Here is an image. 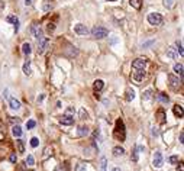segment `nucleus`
<instances>
[{"label":"nucleus","mask_w":184,"mask_h":171,"mask_svg":"<svg viewBox=\"0 0 184 171\" xmlns=\"http://www.w3.org/2000/svg\"><path fill=\"white\" fill-rule=\"evenodd\" d=\"M113 135H115V138L118 141H125L126 132H125V123H123V120H120V119L116 120V128H115V134Z\"/></svg>","instance_id":"nucleus-1"},{"label":"nucleus","mask_w":184,"mask_h":171,"mask_svg":"<svg viewBox=\"0 0 184 171\" xmlns=\"http://www.w3.org/2000/svg\"><path fill=\"white\" fill-rule=\"evenodd\" d=\"M147 20H148V23L152 25V26L161 25L162 23V15H161V13H157V12H152L147 16Z\"/></svg>","instance_id":"nucleus-2"},{"label":"nucleus","mask_w":184,"mask_h":171,"mask_svg":"<svg viewBox=\"0 0 184 171\" xmlns=\"http://www.w3.org/2000/svg\"><path fill=\"white\" fill-rule=\"evenodd\" d=\"M91 35L94 36L96 39H103V38H106L109 35V30L106 28H103V26H94L93 30H91Z\"/></svg>","instance_id":"nucleus-3"},{"label":"nucleus","mask_w":184,"mask_h":171,"mask_svg":"<svg viewBox=\"0 0 184 171\" xmlns=\"http://www.w3.org/2000/svg\"><path fill=\"white\" fill-rule=\"evenodd\" d=\"M147 64H148V59L143 58V57H139L135 61H132V68L133 70H145Z\"/></svg>","instance_id":"nucleus-4"},{"label":"nucleus","mask_w":184,"mask_h":171,"mask_svg":"<svg viewBox=\"0 0 184 171\" xmlns=\"http://www.w3.org/2000/svg\"><path fill=\"white\" fill-rule=\"evenodd\" d=\"M48 47H49V38H44V36H42L41 39L38 41V54H41V55L45 54Z\"/></svg>","instance_id":"nucleus-5"},{"label":"nucleus","mask_w":184,"mask_h":171,"mask_svg":"<svg viewBox=\"0 0 184 171\" xmlns=\"http://www.w3.org/2000/svg\"><path fill=\"white\" fill-rule=\"evenodd\" d=\"M162 162H164V158H162V154L160 151H157L154 154V158H152V165L155 168H161L162 167Z\"/></svg>","instance_id":"nucleus-6"},{"label":"nucleus","mask_w":184,"mask_h":171,"mask_svg":"<svg viewBox=\"0 0 184 171\" xmlns=\"http://www.w3.org/2000/svg\"><path fill=\"white\" fill-rule=\"evenodd\" d=\"M181 80H183V78H180V80H178L177 77L174 76V74H170V76H168V81H170V86H171V89H174V90H177L178 87L181 86Z\"/></svg>","instance_id":"nucleus-7"},{"label":"nucleus","mask_w":184,"mask_h":171,"mask_svg":"<svg viewBox=\"0 0 184 171\" xmlns=\"http://www.w3.org/2000/svg\"><path fill=\"white\" fill-rule=\"evenodd\" d=\"M59 123L65 125V126H71V125H74V116L73 115H64L59 119Z\"/></svg>","instance_id":"nucleus-8"},{"label":"nucleus","mask_w":184,"mask_h":171,"mask_svg":"<svg viewBox=\"0 0 184 171\" xmlns=\"http://www.w3.org/2000/svg\"><path fill=\"white\" fill-rule=\"evenodd\" d=\"M74 32L78 34V35H87V34H89V29H87L83 23H77L74 26Z\"/></svg>","instance_id":"nucleus-9"},{"label":"nucleus","mask_w":184,"mask_h":171,"mask_svg":"<svg viewBox=\"0 0 184 171\" xmlns=\"http://www.w3.org/2000/svg\"><path fill=\"white\" fill-rule=\"evenodd\" d=\"M145 77H147L145 70H135V73H133V80L135 81H142Z\"/></svg>","instance_id":"nucleus-10"},{"label":"nucleus","mask_w":184,"mask_h":171,"mask_svg":"<svg viewBox=\"0 0 184 171\" xmlns=\"http://www.w3.org/2000/svg\"><path fill=\"white\" fill-rule=\"evenodd\" d=\"M172 70H174V73L177 74V76H180V78H183V74H184V67L181 62H178V64H174V67H172Z\"/></svg>","instance_id":"nucleus-11"},{"label":"nucleus","mask_w":184,"mask_h":171,"mask_svg":"<svg viewBox=\"0 0 184 171\" xmlns=\"http://www.w3.org/2000/svg\"><path fill=\"white\" fill-rule=\"evenodd\" d=\"M6 22H12L15 25V32H18L19 30V19L15 16V15H10V16H7L6 18Z\"/></svg>","instance_id":"nucleus-12"},{"label":"nucleus","mask_w":184,"mask_h":171,"mask_svg":"<svg viewBox=\"0 0 184 171\" xmlns=\"http://www.w3.org/2000/svg\"><path fill=\"white\" fill-rule=\"evenodd\" d=\"M9 106H10V109H12V110H19L22 105H20V102H19V100H16L15 97H12V99L9 100Z\"/></svg>","instance_id":"nucleus-13"},{"label":"nucleus","mask_w":184,"mask_h":171,"mask_svg":"<svg viewBox=\"0 0 184 171\" xmlns=\"http://www.w3.org/2000/svg\"><path fill=\"white\" fill-rule=\"evenodd\" d=\"M125 99L128 102H132L133 100V99H135V90L132 89V87H128V89H126V91H125Z\"/></svg>","instance_id":"nucleus-14"},{"label":"nucleus","mask_w":184,"mask_h":171,"mask_svg":"<svg viewBox=\"0 0 184 171\" xmlns=\"http://www.w3.org/2000/svg\"><path fill=\"white\" fill-rule=\"evenodd\" d=\"M32 32H34V35H35V38L39 41L42 38V29L39 28V26H36V23L32 25Z\"/></svg>","instance_id":"nucleus-15"},{"label":"nucleus","mask_w":184,"mask_h":171,"mask_svg":"<svg viewBox=\"0 0 184 171\" xmlns=\"http://www.w3.org/2000/svg\"><path fill=\"white\" fill-rule=\"evenodd\" d=\"M157 119H158V122H160V123H165V122H167V116H165L164 109H160V110L157 112Z\"/></svg>","instance_id":"nucleus-16"},{"label":"nucleus","mask_w":184,"mask_h":171,"mask_svg":"<svg viewBox=\"0 0 184 171\" xmlns=\"http://www.w3.org/2000/svg\"><path fill=\"white\" fill-rule=\"evenodd\" d=\"M104 87V81L103 80H96L94 81V93H100Z\"/></svg>","instance_id":"nucleus-17"},{"label":"nucleus","mask_w":184,"mask_h":171,"mask_svg":"<svg viewBox=\"0 0 184 171\" xmlns=\"http://www.w3.org/2000/svg\"><path fill=\"white\" fill-rule=\"evenodd\" d=\"M12 134H13V136H16V138H20V136H22L23 132H22V128L19 126V123H16L12 128Z\"/></svg>","instance_id":"nucleus-18"},{"label":"nucleus","mask_w":184,"mask_h":171,"mask_svg":"<svg viewBox=\"0 0 184 171\" xmlns=\"http://www.w3.org/2000/svg\"><path fill=\"white\" fill-rule=\"evenodd\" d=\"M172 112H174V115H175V116H178L180 119L183 118V106H180V105H175V106L172 107Z\"/></svg>","instance_id":"nucleus-19"},{"label":"nucleus","mask_w":184,"mask_h":171,"mask_svg":"<svg viewBox=\"0 0 184 171\" xmlns=\"http://www.w3.org/2000/svg\"><path fill=\"white\" fill-rule=\"evenodd\" d=\"M22 70H23V74H25V76H30V74H32V70H30V61H29V59H28V61H26V62L23 64Z\"/></svg>","instance_id":"nucleus-20"},{"label":"nucleus","mask_w":184,"mask_h":171,"mask_svg":"<svg viewBox=\"0 0 184 171\" xmlns=\"http://www.w3.org/2000/svg\"><path fill=\"white\" fill-rule=\"evenodd\" d=\"M157 100L161 102V103H164V105H167V103L170 102V97L167 94H164V93H160V94L157 96Z\"/></svg>","instance_id":"nucleus-21"},{"label":"nucleus","mask_w":184,"mask_h":171,"mask_svg":"<svg viewBox=\"0 0 184 171\" xmlns=\"http://www.w3.org/2000/svg\"><path fill=\"white\" fill-rule=\"evenodd\" d=\"M86 135H89V128L87 126H78L77 136H86Z\"/></svg>","instance_id":"nucleus-22"},{"label":"nucleus","mask_w":184,"mask_h":171,"mask_svg":"<svg viewBox=\"0 0 184 171\" xmlns=\"http://www.w3.org/2000/svg\"><path fill=\"white\" fill-rule=\"evenodd\" d=\"M129 5H131L133 9L139 10V9H141V5H142V0H129Z\"/></svg>","instance_id":"nucleus-23"},{"label":"nucleus","mask_w":184,"mask_h":171,"mask_svg":"<svg viewBox=\"0 0 184 171\" xmlns=\"http://www.w3.org/2000/svg\"><path fill=\"white\" fill-rule=\"evenodd\" d=\"M112 152H113L115 157H119V155H123V154H125V149H123L122 147H115Z\"/></svg>","instance_id":"nucleus-24"},{"label":"nucleus","mask_w":184,"mask_h":171,"mask_svg":"<svg viewBox=\"0 0 184 171\" xmlns=\"http://www.w3.org/2000/svg\"><path fill=\"white\" fill-rule=\"evenodd\" d=\"M22 52H23L25 55H29V54L32 52V49H30V44L25 42L23 45H22Z\"/></svg>","instance_id":"nucleus-25"},{"label":"nucleus","mask_w":184,"mask_h":171,"mask_svg":"<svg viewBox=\"0 0 184 171\" xmlns=\"http://www.w3.org/2000/svg\"><path fill=\"white\" fill-rule=\"evenodd\" d=\"M16 145H18L19 154H23L25 152V142L22 141V139H18V141H16Z\"/></svg>","instance_id":"nucleus-26"},{"label":"nucleus","mask_w":184,"mask_h":171,"mask_svg":"<svg viewBox=\"0 0 184 171\" xmlns=\"http://www.w3.org/2000/svg\"><path fill=\"white\" fill-rule=\"evenodd\" d=\"M167 57H168V58H172V59L177 58L175 49H174V48H168V49H167Z\"/></svg>","instance_id":"nucleus-27"},{"label":"nucleus","mask_w":184,"mask_h":171,"mask_svg":"<svg viewBox=\"0 0 184 171\" xmlns=\"http://www.w3.org/2000/svg\"><path fill=\"white\" fill-rule=\"evenodd\" d=\"M175 47H177V49H175V51H177V52L180 54V57H183V55H184V51H183V42H181V41H177V42H175Z\"/></svg>","instance_id":"nucleus-28"},{"label":"nucleus","mask_w":184,"mask_h":171,"mask_svg":"<svg viewBox=\"0 0 184 171\" xmlns=\"http://www.w3.org/2000/svg\"><path fill=\"white\" fill-rule=\"evenodd\" d=\"M106 168H107V159H106V157H101V159H100V171H106Z\"/></svg>","instance_id":"nucleus-29"},{"label":"nucleus","mask_w":184,"mask_h":171,"mask_svg":"<svg viewBox=\"0 0 184 171\" xmlns=\"http://www.w3.org/2000/svg\"><path fill=\"white\" fill-rule=\"evenodd\" d=\"M151 99H152V91H151V90H147V91L143 93L142 100H151Z\"/></svg>","instance_id":"nucleus-30"},{"label":"nucleus","mask_w":184,"mask_h":171,"mask_svg":"<svg viewBox=\"0 0 184 171\" xmlns=\"http://www.w3.org/2000/svg\"><path fill=\"white\" fill-rule=\"evenodd\" d=\"M174 3H175V0H164V5H165L167 9H172Z\"/></svg>","instance_id":"nucleus-31"},{"label":"nucleus","mask_w":184,"mask_h":171,"mask_svg":"<svg viewBox=\"0 0 184 171\" xmlns=\"http://www.w3.org/2000/svg\"><path fill=\"white\" fill-rule=\"evenodd\" d=\"M26 164L32 167V165L35 164V158H34V155H28V158H26Z\"/></svg>","instance_id":"nucleus-32"},{"label":"nucleus","mask_w":184,"mask_h":171,"mask_svg":"<svg viewBox=\"0 0 184 171\" xmlns=\"http://www.w3.org/2000/svg\"><path fill=\"white\" fill-rule=\"evenodd\" d=\"M38 145H39V141H38V138H32V139H30V147H32V148H36Z\"/></svg>","instance_id":"nucleus-33"},{"label":"nucleus","mask_w":184,"mask_h":171,"mask_svg":"<svg viewBox=\"0 0 184 171\" xmlns=\"http://www.w3.org/2000/svg\"><path fill=\"white\" fill-rule=\"evenodd\" d=\"M89 118V115H87V112H86V110H84V109H80V119H87Z\"/></svg>","instance_id":"nucleus-34"},{"label":"nucleus","mask_w":184,"mask_h":171,"mask_svg":"<svg viewBox=\"0 0 184 171\" xmlns=\"http://www.w3.org/2000/svg\"><path fill=\"white\" fill-rule=\"evenodd\" d=\"M132 161H138V147L133 148V152H132Z\"/></svg>","instance_id":"nucleus-35"},{"label":"nucleus","mask_w":184,"mask_h":171,"mask_svg":"<svg viewBox=\"0 0 184 171\" xmlns=\"http://www.w3.org/2000/svg\"><path fill=\"white\" fill-rule=\"evenodd\" d=\"M35 125H36L35 120H29V122H26V128H28V129H34Z\"/></svg>","instance_id":"nucleus-36"},{"label":"nucleus","mask_w":184,"mask_h":171,"mask_svg":"<svg viewBox=\"0 0 184 171\" xmlns=\"http://www.w3.org/2000/svg\"><path fill=\"white\" fill-rule=\"evenodd\" d=\"M168 161H170L171 164H177V162H178V157H177V155H172V157L168 158Z\"/></svg>","instance_id":"nucleus-37"},{"label":"nucleus","mask_w":184,"mask_h":171,"mask_svg":"<svg viewBox=\"0 0 184 171\" xmlns=\"http://www.w3.org/2000/svg\"><path fill=\"white\" fill-rule=\"evenodd\" d=\"M47 30L49 32V34H52L54 30H55V25L54 23H48V28H47Z\"/></svg>","instance_id":"nucleus-38"},{"label":"nucleus","mask_w":184,"mask_h":171,"mask_svg":"<svg viewBox=\"0 0 184 171\" xmlns=\"http://www.w3.org/2000/svg\"><path fill=\"white\" fill-rule=\"evenodd\" d=\"M42 9H44L45 12H48V10H51V9H52V5H51V3H45V5L42 6Z\"/></svg>","instance_id":"nucleus-39"},{"label":"nucleus","mask_w":184,"mask_h":171,"mask_svg":"<svg viewBox=\"0 0 184 171\" xmlns=\"http://www.w3.org/2000/svg\"><path fill=\"white\" fill-rule=\"evenodd\" d=\"M9 161H10L12 164H15V162L18 161V157H16V154H12V155L9 157Z\"/></svg>","instance_id":"nucleus-40"},{"label":"nucleus","mask_w":184,"mask_h":171,"mask_svg":"<svg viewBox=\"0 0 184 171\" xmlns=\"http://www.w3.org/2000/svg\"><path fill=\"white\" fill-rule=\"evenodd\" d=\"M84 170H86V164H80L77 168H76V171H84Z\"/></svg>","instance_id":"nucleus-41"},{"label":"nucleus","mask_w":184,"mask_h":171,"mask_svg":"<svg viewBox=\"0 0 184 171\" xmlns=\"http://www.w3.org/2000/svg\"><path fill=\"white\" fill-rule=\"evenodd\" d=\"M152 132H151V134H152V136H158L160 135V132H158V129H157V128H152Z\"/></svg>","instance_id":"nucleus-42"},{"label":"nucleus","mask_w":184,"mask_h":171,"mask_svg":"<svg viewBox=\"0 0 184 171\" xmlns=\"http://www.w3.org/2000/svg\"><path fill=\"white\" fill-rule=\"evenodd\" d=\"M65 115H74V107H68V109H67V112H65Z\"/></svg>","instance_id":"nucleus-43"},{"label":"nucleus","mask_w":184,"mask_h":171,"mask_svg":"<svg viewBox=\"0 0 184 171\" xmlns=\"http://www.w3.org/2000/svg\"><path fill=\"white\" fill-rule=\"evenodd\" d=\"M155 41H148V42H145V44H142V48H147V47H149V45H152Z\"/></svg>","instance_id":"nucleus-44"},{"label":"nucleus","mask_w":184,"mask_h":171,"mask_svg":"<svg viewBox=\"0 0 184 171\" xmlns=\"http://www.w3.org/2000/svg\"><path fill=\"white\" fill-rule=\"evenodd\" d=\"M177 171H184V164H183V162H180V164H178Z\"/></svg>","instance_id":"nucleus-45"},{"label":"nucleus","mask_w":184,"mask_h":171,"mask_svg":"<svg viewBox=\"0 0 184 171\" xmlns=\"http://www.w3.org/2000/svg\"><path fill=\"white\" fill-rule=\"evenodd\" d=\"M42 100H44V94H41L39 97H38V99H36V102H38V103H41Z\"/></svg>","instance_id":"nucleus-46"},{"label":"nucleus","mask_w":184,"mask_h":171,"mask_svg":"<svg viewBox=\"0 0 184 171\" xmlns=\"http://www.w3.org/2000/svg\"><path fill=\"white\" fill-rule=\"evenodd\" d=\"M25 5H26V6H30V5H32V0H25Z\"/></svg>","instance_id":"nucleus-47"},{"label":"nucleus","mask_w":184,"mask_h":171,"mask_svg":"<svg viewBox=\"0 0 184 171\" xmlns=\"http://www.w3.org/2000/svg\"><path fill=\"white\" fill-rule=\"evenodd\" d=\"M183 141H184V134H183V132H181V134H180V142L183 144Z\"/></svg>","instance_id":"nucleus-48"},{"label":"nucleus","mask_w":184,"mask_h":171,"mask_svg":"<svg viewBox=\"0 0 184 171\" xmlns=\"http://www.w3.org/2000/svg\"><path fill=\"white\" fill-rule=\"evenodd\" d=\"M10 120H12L13 123H15V122H16V123H19V119L18 118H10Z\"/></svg>","instance_id":"nucleus-49"},{"label":"nucleus","mask_w":184,"mask_h":171,"mask_svg":"<svg viewBox=\"0 0 184 171\" xmlns=\"http://www.w3.org/2000/svg\"><path fill=\"white\" fill-rule=\"evenodd\" d=\"M2 134H3V123L0 122V135H2Z\"/></svg>","instance_id":"nucleus-50"},{"label":"nucleus","mask_w":184,"mask_h":171,"mask_svg":"<svg viewBox=\"0 0 184 171\" xmlns=\"http://www.w3.org/2000/svg\"><path fill=\"white\" fill-rule=\"evenodd\" d=\"M3 7H5V3H3V2H0V9H3Z\"/></svg>","instance_id":"nucleus-51"},{"label":"nucleus","mask_w":184,"mask_h":171,"mask_svg":"<svg viewBox=\"0 0 184 171\" xmlns=\"http://www.w3.org/2000/svg\"><path fill=\"white\" fill-rule=\"evenodd\" d=\"M55 171H62V168H61V167H57V168H55Z\"/></svg>","instance_id":"nucleus-52"},{"label":"nucleus","mask_w":184,"mask_h":171,"mask_svg":"<svg viewBox=\"0 0 184 171\" xmlns=\"http://www.w3.org/2000/svg\"><path fill=\"white\" fill-rule=\"evenodd\" d=\"M112 171H120V170H119V168H115V170H112Z\"/></svg>","instance_id":"nucleus-53"},{"label":"nucleus","mask_w":184,"mask_h":171,"mask_svg":"<svg viewBox=\"0 0 184 171\" xmlns=\"http://www.w3.org/2000/svg\"><path fill=\"white\" fill-rule=\"evenodd\" d=\"M110 2H116V0H110Z\"/></svg>","instance_id":"nucleus-54"},{"label":"nucleus","mask_w":184,"mask_h":171,"mask_svg":"<svg viewBox=\"0 0 184 171\" xmlns=\"http://www.w3.org/2000/svg\"><path fill=\"white\" fill-rule=\"evenodd\" d=\"M30 171H34V170H30Z\"/></svg>","instance_id":"nucleus-55"}]
</instances>
